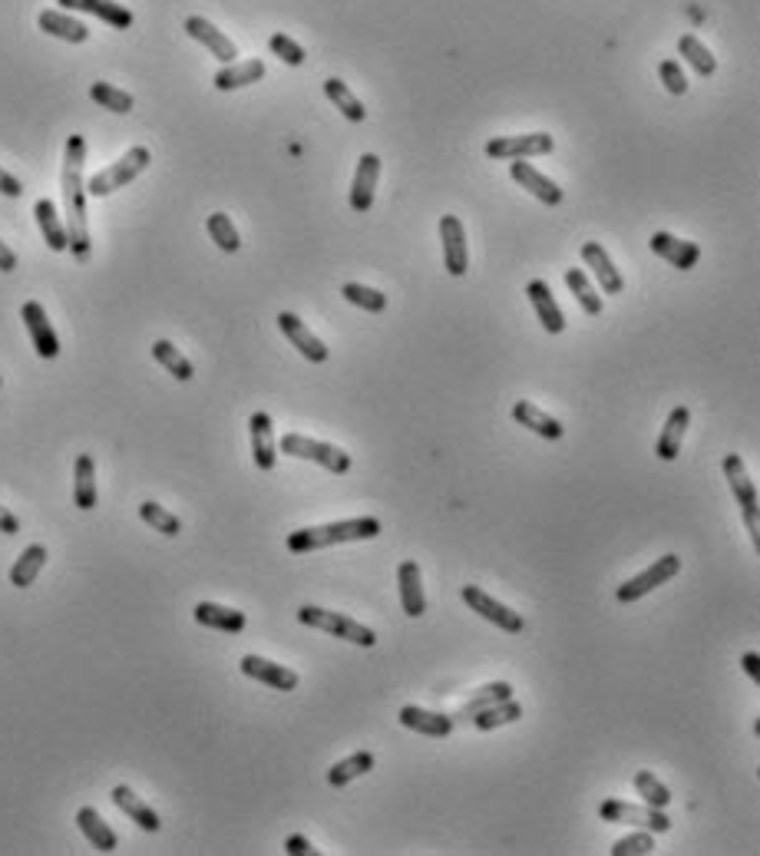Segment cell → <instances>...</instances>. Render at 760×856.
<instances>
[{
	"instance_id": "obj_1",
	"label": "cell",
	"mask_w": 760,
	"mask_h": 856,
	"mask_svg": "<svg viewBox=\"0 0 760 856\" xmlns=\"http://www.w3.org/2000/svg\"><path fill=\"white\" fill-rule=\"evenodd\" d=\"M83 162H86V139L83 136H70L67 139V153H63V209H67V238L70 248L67 252L76 258V262H86L93 252L90 242V225H86V182H83Z\"/></svg>"
},
{
	"instance_id": "obj_2",
	"label": "cell",
	"mask_w": 760,
	"mask_h": 856,
	"mask_svg": "<svg viewBox=\"0 0 760 856\" xmlns=\"http://www.w3.org/2000/svg\"><path fill=\"white\" fill-rule=\"evenodd\" d=\"M380 519L374 516H354L341 519V523H324V526H304L288 533V552L295 556H308V552L341 546V543H361V539H377L380 536Z\"/></svg>"
},
{
	"instance_id": "obj_3",
	"label": "cell",
	"mask_w": 760,
	"mask_h": 856,
	"mask_svg": "<svg viewBox=\"0 0 760 856\" xmlns=\"http://www.w3.org/2000/svg\"><path fill=\"white\" fill-rule=\"evenodd\" d=\"M298 622L308 625V628H318V632H328L334 638H344V642H351V645H361V648H374L377 645L374 628L361 625L357 619H351V615L318 609V605H301Z\"/></svg>"
},
{
	"instance_id": "obj_4",
	"label": "cell",
	"mask_w": 760,
	"mask_h": 856,
	"mask_svg": "<svg viewBox=\"0 0 760 856\" xmlns=\"http://www.w3.org/2000/svg\"><path fill=\"white\" fill-rule=\"evenodd\" d=\"M149 162H152L149 149H146V146H133L123 159H116L113 166L100 169L90 182H86V195H96V199H103V195H113L116 189H123V186H129L133 179L143 176V172L149 169Z\"/></svg>"
},
{
	"instance_id": "obj_5",
	"label": "cell",
	"mask_w": 760,
	"mask_h": 856,
	"mask_svg": "<svg viewBox=\"0 0 760 856\" xmlns=\"http://www.w3.org/2000/svg\"><path fill=\"white\" fill-rule=\"evenodd\" d=\"M278 450L285 453V457L318 463V467L338 473V476H344L347 470H351V453H344L341 447H334V443L311 440V437H304V433H285L278 443Z\"/></svg>"
},
{
	"instance_id": "obj_6",
	"label": "cell",
	"mask_w": 760,
	"mask_h": 856,
	"mask_svg": "<svg viewBox=\"0 0 760 856\" xmlns=\"http://www.w3.org/2000/svg\"><path fill=\"white\" fill-rule=\"evenodd\" d=\"M721 470H724V476H727V483H731V493H734L737 506H741V513H744V526H747V533H751V543L760 549L757 486H754V480H751V473H747L744 460L737 457V453H727L724 463H721Z\"/></svg>"
},
{
	"instance_id": "obj_7",
	"label": "cell",
	"mask_w": 760,
	"mask_h": 856,
	"mask_svg": "<svg viewBox=\"0 0 760 856\" xmlns=\"http://www.w3.org/2000/svg\"><path fill=\"white\" fill-rule=\"evenodd\" d=\"M599 817L605 823H632V827L638 830H648V833H668L671 830V817L665 814V810H655L648 804H625V800L618 797H608L602 800L599 807Z\"/></svg>"
},
{
	"instance_id": "obj_8",
	"label": "cell",
	"mask_w": 760,
	"mask_h": 856,
	"mask_svg": "<svg viewBox=\"0 0 760 856\" xmlns=\"http://www.w3.org/2000/svg\"><path fill=\"white\" fill-rule=\"evenodd\" d=\"M678 572H681V559L675 556V552H668V556H661V559L651 562V566L642 572V576H635V579H628V582L618 585L615 599L625 602V605H632V602H638V599H645L648 592H655L658 585L671 582V579L678 576Z\"/></svg>"
},
{
	"instance_id": "obj_9",
	"label": "cell",
	"mask_w": 760,
	"mask_h": 856,
	"mask_svg": "<svg viewBox=\"0 0 760 856\" xmlns=\"http://www.w3.org/2000/svg\"><path fill=\"white\" fill-rule=\"evenodd\" d=\"M463 602L470 605V609L480 615V619H486V622H493L496 628H503V632H509V635H519L526 628V619L519 612H513L509 609V605H503V602H496L493 595H486L480 585H463Z\"/></svg>"
},
{
	"instance_id": "obj_10",
	"label": "cell",
	"mask_w": 760,
	"mask_h": 856,
	"mask_svg": "<svg viewBox=\"0 0 760 856\" xmlns=\"http://www.w3.org/2000/svg\"><path fill=\"white\" fill-rule=\"evenodd\" d=\"M556 139L549 133H526V136H496L486 143V156L490 159H532V156H549Z\"/></svg>"
},
{
	"instance_id": "obj_11",
	"label": "cell",
	"mask_w": 760,
	"mask_h": 856,
	"mask_svg": "<svg viewBox=\"0 0 760 856\" xmlns=\"http://www.w3.org/2000/svg\"><path fill=\"white\" fill-rule=\"evenodd\" d=\"M440 242H443V265L453 278H463L470 268V248H466V229L456 215L440 219Z\"/></svg>"
},
{
	"instance_id": "obj_12",
	"label": "cell",
	"mask_w": 760,
	"mask_h": 856,
	"mask_svg": "<svg viewBox=\"0 0 760 856\" xmlns=\"http://www.w3.org/2000/svg\"><path fill=\"white\" fill-rule=\"evenodd\" d=\"M278 328H281V334H285V338L295 344L298 348V354L301 357H308L311 364H324L331 357V351H328V344H324L318 334H314L308 324H304L298 314H291V311H281L278 314Z\"/></svg>"
},
{
	"instance_id": "obj_13",
	"label": "cell",
	"mask_w": 760,
	"mask_h": 856,
	"mask_svg": "<svg viewBox=\"0 0 760 856\" xmlns=\"http://www.w3.org/2000/svg\"><path fill=\"white\" fill-rule=\"evenodd\" d=\"M20 318H24L27 331H30L34 351L43 357V361H53V357L60 354V338H57V331H53V324H50L47 311H43L40 301H24V308H20Z\"/></svg>"
},
{
	"instance_id": "obj_14",
	"label": "cell",
	"mask_w": 760,
	"mask_h": 856,
	"mask_svg": "<svg viewBox=\"0 0 760 856\" xmlns=\"http://www.w3.org/2000/svg\"><path fill=\"white\" fill-rule=\"evenodd\" d=\"M238 668H242L245 678L262 681V685L275 688V691H295L301 685L298 671H291V668L278 665V662H268V658H262V655H245Z\"/></svg>"
},
{
	"instance_id": "obj_15",
	"label": "cell",
	"mask_w": 760,
	"mask_h": 856,
	"mask_svg": "<svg viewBox=\"0 0 760 856\" xmlns=\"http://www.w3.org/2000/svg\"><path fill=\"white\" fill-rule=\"evenodd\" d=\"M509 176L519 182V189H526L529 195H536V199L546 205H562V199H566V192H562L546 172H539L536 166H529L523 159H509Z\"/></svg>"
},
{
	"instance_id": "obj_16",
	"label": "cell",
	"mask_w": 760,
	"mask_h": 856,
	"mask_svg": "<svg viewBox=\"0 0 760 856\" xmlns=\"http://www.w3.org/2000/svg\"><path fill=\"white\" fill-rule=\"evenodd\" d=\"M248 433H252V457H255V467L262 473H271L278 463V440H275V424L265 410H258L248 420Z\"/></svg>"
},
{
	"instance_id": "obj_17",
	"label": "cell",
	"mask_w": 760,
	"mask_h": 856,
	"mask_svg": "<svg viewBox=\"0 0 760 856\" xmlns=\"http://www.w3.org/2000/svg\"><path fill=\"white\" fill-rule=\"evenodd\" d=\"M648 245H651V252L658 258H665L668 265H675L678 272H691V268L701 262V245L684 242V238H675L671 232H655Z\"/></svg>"
},
{
	"instance_id": "obj_18",
	"label": "cell",
	"mask_w": 760,
	"mask_h": 856,
	"mask_svg": "<svg viewBox=\"0 0 760 856\" xmlns=\"http://www.w3.org/2000/svg\"><path fill=\"white\" fill-rule=\"evenodd\" d=\"M186 34H189L192 40H199L202 47L209 50L212 57L219 60V63H235L238 47H235V43L222 34L219 27L209 24V20H205V17H186Z\"/></svg>"
},
{
	"instance_id": "obj_19",
	"label": "cell",
	"mask_w": 760,
	"mask_h": 856,
	"mask_svg": "<svg viewBox=\"0 0 760 856\" xmlns=\"http://www.w3.org/2000/svg\"><path fill=\"white\" fill-rule=\"evenodd\" d=\"M380 179V156L377 153H364L361 162L354 169V182H351V209L354 212H367L374 205V189Z\"/></svg>"
},
{
	"instance_id": "obj_20",
	"label": "cell",
	"mask_w": 760,
	"mask_h": 856,
	"mask_svg": "<svg viewBox=\"0 0 760 856\" xmlns=\"http://www.w3.org/2000/svg\"><path fill=\"white\" fill-rule=\"evenodd\" d=\"M526 295L532 301V308H536L539 314V324L546 328V334H562L566 331V314H562V308L556 305V298H552V288L546 285L542 278H532L526 285Z\"/></svg>"
},
{
	"instance_id": "obj_21",
	"label": "cell",
	"mask_w": 760,
	"mask_h": 856,
	"mask_svg": "<svg viewBox=\"0 0 760 856\" xmlns=\"http://www.w3.org/2000/svg\"><path fill=\"white\" fill-rule=\"evenodd\" d=\"M582 262L595 272V278H599V288L605 291V295H622V291H625L622 272H618L615 262L608 258V252L599 242H585L582 245Z\"/></svg>"
},
{
	"instance_id": "obj_22",
	"label": "cell",
	"mask_w": 760,
	"mask_h": 856,
	"mask_svg": "<svg viewBox=\"0 0 760 856\" xmlns=\"http://www.w3.org/2000/svg\"><path fill=\"white\" fill-rule=\"evenodd\" d=\"M400 724L407 731L423 734V738H447L453 731V718L450 714H437V711H427V708H417V704H407L400 708Z\"/></svg>"
},
{
	"instance_id": "obj_23",
	"label": "cell",
	"mask_w": 760,
	"mask_h": 856,
	"mask_svg": "<svg viewBox=\"0 0 760 856\" xmlns=\"http://www.w3.org/2000/svg\"><path fill=\"white\" fill-rule=\"evenodd\" d=\"M397 585H400V605L410 619H420L427 612V595H423V582H420V566L414 559L400 562L397 569Z\"/></svg>"
},
{
	"instance_id": "obj_24",
	"label": "cell",
	"mask_w": 760,
	"mask_h": 856,
	"mask_svg": "<svg viewBox=\"0 0 760 856\" xmlns=\"http://www.w3.org/2000/svg\"><path fill=\"white\" fill-rule=\"evenodd\" d=\"M192 619L205 625V628H215V632H225V635H238L245 632V612L238 609H225V605H215V602H199L192 609Z\"/></svg>"
},
{
	"instance_id": "obj_25",
	"label": "cell",
	"mask_w": 760,
	"mask_h": 856,
	"mask_svg": "<svg viewBox=\"0 0 760 856\" xmlns=\"http://www.w3.org/2000/svg\"><path fill=\"white\" fill-rule=\"evenodd\" d=\"M113 804L123 810V814L129 817L136 823V827H143L146 833H156L159 827H162V820H159V814L156 810H152L149 804L143 797H136V790L133 787H126V784H119V787H113Z\"/></svg>"
},
{
	"instance_id": "obj_26",
	"label": "cell",
	"mask_w": 760,
	"mask_h": 856,
	"mask_svg": "<svg viewBox=\"0 0 760 856\" xmlns=\"http://www.w3.org/2000/svg\"><path fill=\"white\" fill-rule=\"evenodd\" d=\"M57 4L67 10H80V14L100 17L103 24H110L116 30L133 27V10H126L123 4H116V0H57Z\"/></svg>"
},
{
	"instance_id": "obj_27",
	"label": "cell",
	"mask_w": 760,
	"mask_h": 856,
	"mask_svg": "<svg viewBox=\"0 0 760 856\" xmlns=\"http://www.w3.org/2000/svg\"><path fill=\"white\" fill-rule=\"evenodd\" d=\"M691 424V410L688 407H675L665 420V430H661V437L655 443V453L658 460L665 463H675L678 453H681V443H684V430H688Z\"/></svg>"
},
{
	"instance_id": "obj_28",
	"label": "cell",
	"mask_w": 760,
	"mask_h": 856,
	"mask_svg": "<svg viewBox=\"0 0 760 856\" xmlns=\"http://www.w3.org/2000/svg\"><path fill=\"white\" fill-rule=\"evenodd\" d=\"M96 500H100V493H96V463L90 453H80L73 463V503L76 509L90 513V509H96Z\"/></svg>"
},
{
	"instance_id": "obj_29",
	"label": "cell",
	"mask_w": 760,
	"mask_h": 856,
	"mask_svg": "<svg viewBox=\"0 0 760 856\" xmlns=\"http://www.w3.org/2000/svg\"><path fill=\"white\" fill-rule=\"evenodd\" d=\"M513 420L519 427L532 430L542 440H562V433H566V427H562L556 417H549L546 410H539L536 404H529V400H519V404L513 407Z\"/></svg>"
},
{
	"instance_id": "obj_30",
	"label": "cell",
	"mask_w": 760,
	"mask_h": 856,
	"mask_svg": "<svg viewBox=\"0 0 760 856\" xmlns=\"http://www.w3.org/2000/svg\"><path fill=\"white\" fill-rule=\"evenodd\" d=\"M265 63L262 60H242V63H225V67L215 73V90H222V93H228V90H242V86H252V83H258V80H265Z\"/></svg>"
},
{
	"instance_id": "obj_31",
	"label": "cell",
	"mask_w": 760,
	"mask_h": 856,
	"mask_svg": "<svg viewBox=\"0 0 760 856\" xmlns=\"http://www.w3.org/2000/svg\"><path fill=\"white\" fill-rule=\"evenodd\" d=\"M76 827L83 830V837L90 840V847H93V850H100V853H113V850L119 847V837L113 833V827H110V823H106L100 814H96L93 807L76 810Z\"/></svg>"
},
{
	"instance_id": "obj_32",
	"label": "cell",
	"mask_w": 760,
	"mask_h": 856,
	"mask_svg": "<svg viewBox=\"0 0 760 856\" xmlns=\"http://www.w3.org/2000/svg\"><path fill=\"white\" fill-rule=\"evenodd\" d=\"M34 215H37V225L43 232V242H47L50 252H67L70 248V238H67V225H63L57 205H53L50 199H40L34 205Z\"/></svg>"
},
{
	"instance_id": "obj_33",
	"label": "cell",
	"mask_w": 760,
	"mask_h": 856,
	"mask_svg": "<svg viewBox=\"0 0 760 856\" xmlns=\"http://www.w3.org/2000/svg\"><path fill=\"white\" fill-rule=\"evenodd\" d=\"M37 24L43 34L57 37V40H67V43H86L90 40V27L80 24L76 17H67L63 10H43L37 17Z\"/></svg>"
},
{
	"instance_id": "obj_34",
	"label": "cell",
	"mask_w": 760,
	"mask_h": 856,
	"mask_svg": "<svg viewBox=\"0 0 760 856\" xmlns=\"http://www.w3.org/2000/svg\"><path fill=\"white\" fill-rule=\"evenodd\" d=\"M506 698H513V685H509V681H493V685H483L480 691H476V695L466 701L456 714H450V718H453V724L456 721H470L476 711L493 708V704L506 701Z\"/></svg>"
},
{
	"instance_id": "obj_35",
	"label": "cell",
	"mask_w": 760,
	"mask_h": 856,
	"mask_svg": "<svg viewBox=\"0 0 760 856\" xmlns=\"http://www.w3.org/2000/svg\"><path fill=\"white\" fill-rule=\"evenodd\" d=\"M47 566V546H27L24 552H20V559L10 566V585H17V589H27V585H34V579L40 576V569Z\"/></svg>"
},
{
	"instance_id": "obj_36",
	"label": "cell",
	"mask_w": 760,
	"mask_h": 856,
	"mask_svg": "<svg viewBox=\"0 0 760 856\" xmlns=\"http://www.w3.org/2000/svg\"><path fill=\"white\" fill-rule=\"evenodd\" d=\"M324 96H328V100L334 103V110H341L344 119H351V123H364V116H367L364 103L357 100L354 90H351V86H347L344 80H338V77L324 80Z\"/></svg>"
},
{
	"instance_id": "obj_37",
	"label": "cell",
	"mask_w": 760,
	"mask_h": 856,
	"mask_svg": "<svg viewBox=\"0 0 760 856\" xmlns=\"http://www.w3.org/2000/svg\"><path fill=\"white\" fill-rule=\"evenodd\" d=\"M374 764H377V757H374L371 751H357V754L344 757V761H338V764L331 767V771H328V784H331V787H347L351 780L364 777L367 771H374Z\"/></svg>"
},
{
	"instance_id": "obj_38",
	"label": "cell",
	"mask_w": 760,
	"mask_h": 856,
	"mask_svg": "<svg viewBox=\"0 0 760 856\" xmlns=\"http://www.w3.org/2000/svg\"><path fill=\"white\" fill-rule=\"evenodd\" d=\"M519 718H523V704L513 701V698H506V701L493 704V708L476 711L470 721H473V728H476V731H493V728H503V724L519 721Z\"/></svg>"
},
{
	"instance_id": "obj_39",
	"label": "cell",
	"mask_w": 760,
	"mask_h": 856,
	"mask_svg": "<svg viewBox=\"0 0 760 856\" xmlns=\"http://www.w3.org/2000/svg\"><path fill=\"white\" fill-rule=\"evenodd\" d=\"M566 285H569V291L575 295V301H579V308H582L585 314H592V318H599L602 308H605V305H602V295L592 288V281L585 278L582 268H566Z\"/></svg>"
},
{
	"instance_id": "obj_40",
	"label": "cell",
	"mask_w": 760,
	"mask_h": 856,
	"mask_svg": "<svg viewBox=\"0 0 760 856\" xmlns=\"http://www.w3.org/2000/svg\"><path fill=\"white\" fill-rule=\"evenodd\" d=\"M152 357H156V361L166 367V371L176 377V381H192V377H195L192 361L172 341H156V344H152Z\"/></svg>"
},
{
	"instance_id": "obj_41",
	"label": "cell",
	"mask_w": 760,
	"mask_h": 856,
	"mask_svg": "<svg viewBox=\"0 0 760 856\" xmlns=\"http://www.w3.org/2000/svg\"><path fill=\"white\" fill-rule=\"evenodd\" d=\"M678 53L691 63L694 70L701 73V77H711V73L718 70V60H714V53L704 47V43L694 37V34H684V37L678 40Z\"/></svg>"
},
{
	"instance_id": "obj_42",
	"label": "cell",
	"mask_w": 760,
	"mask_h": 856,
	"mask_svg": "<svg viewBox=\"0 0 760 856\" xmlns=\"http://www.w3.org/2000/svg\"><path fill=\"white\" fill-rule=\"evenodd\" d=\"M205 229H209V238L222 248V252L235 255L238 248H242V235H238V229H235L232 219H228L225 212H212L209 222H205Z\"/></svg>"
},
{
	"instance_id": "obj_43",
	"label": "cell",
	"mask_w": 760,
	"mask_h": 856,
	"mask_svg": "<svg viewBox=\"0 0 760 856\" xmlns=\"http://www.w3.org/2000/svg\"><path fill=\"white\" fill-rule=\"evenodd\" d=\"M90 100L100 103L103 110H110V113H133V106H136L133 93L119 90V86H113V83H93Z\"/></svg>"
},
{
	"instance_id": "obj_44",
	"label": "cell",
	"mask_w": 760,
	"mask_h": 856,
	"mask_svg": "<svg viewBox=\"0 0 760 856\" xmlns=\"http://www.w3.org/2000/svg\"><path fill=\"white\" fill-rule=\"evenodd\" d=\"M139 519H143V523H149V526L156 529V533H162V536H179V533H182V519H179L176 513H169L166 506L152 503V500H146L143 506H139Z\"/></svg>"
},
{
	"instance_id": "obj_45",
	"label": "cell",
	"mask_w": 760,
	"mask_h": 856,
	"mask_svg": "<svg viewBox=\"0 0 760 856\" xmlns=\"http://www.w3.org/2000/svg\"><path fill=\"white\" fill-rule=\"evenodd\" d=\"M341 295H344V301H351L354 308L371 311V314H380L387 308V295H380L377 288L361 285V281H347V285L341 288Z\"/></svg>"
},
{
	"instance_id": "obj_46",
	"label": "cell",
	"mask_w": 760,
	"mask_h": 856,
	"mask_svg": "<svg viewBox=\"0 0 760 856\" xmlns=\"http://www.w3.org/2000/svg\"><path fill=\"white\" fill-rule=\"evenodd\" d=\"M635 790H638V797H642V804L655 807V810H665L671 804V790L661 784V780L651 771H638L635 774Z\"/></svg>"
},
{
	"instance_id": "obj_47",
	"label": "cell",
	"mask_w": 760,
	"mask_h": 856,
	"mask_svg": "<svg viewBox=\"0 0 760 856\" xmlns=\"http://www.w3.org/2000/svg\"><path fill=\"white\" fill-rule=\"evenodd\" d=\"M268 47H271V53H275L281 63H288V67H301V63L308 60V53H304L301 43L291 40L288 34H271Z\"/></svg>"
},
{
	"instance_id": "obj_48",
	"label": "cell",
	"mask_w": 760,
	"mask_h": 856,
	"mask_svg": "<svg viewBox=\"0 0 760 856\" xmlns=\"http://www.w3.org/2000/svg\"><path fill=\"white\" fill-rule=\"evenodd\" d=\"M655 850V837L648 830H638V833H628L612 847V856H648Z\"/></svg>"
},
{
	"instance_id": "obj_49",
	"label": "cell",
	"mask_w": 760,
	"mask_h": 856,
	"mask_svg": "<svg viewBox=\"0 0 760 856\" xmlns=\"http://www.w3.org/2000/svg\"><path fill=\"white\" fill-rule=\"evenodd\" d=\"M658 77H661V83H665L668 93H675V96L688 93V80H684V70H681L678 60H661Z\"/></svg>"
},
{
	"instance_id": "obj_50",
	"label": "cell",
	"mask_w": 760,
	"mask_h": 856,
	"mask_svg": "<svg viewBox=\"0 0 760 856\" xmlns=\"http://www.w3.org/2000/svg\"><path fill=\"white\" fill-rule=\"evenodd\" d=\"M285 853H291V856H318L321 850H314V843L308 837H301V833H291V837L285 840Z\"/></svg>"
},
{
	"instance_id": "obj_51",
	"label": "cell",
	"mask_w": 760,
	"mask_h": 856,
	"mask_svg": "<svg viewBox=\"0 0 760 856\" xmlns=\"http://www.w3.org/2000/svg\"><path fill=\"white\" fill-rule=\"evenodd\" d=\"M0 192L10 195V199H20V195H24V186H20V179L10 176L7 169H0Z\"/></svg>"
},
{
	"instance_id": "obj_52",
	"label": "cell",
	"mask_w": 760,
	"mask_h": 856,
	"mask_svg": "<svg viewBox=\"0 0 760 856\" xmlns=\"http://www.w3.org/2000/svg\"><path fill=\"white\" fill-rule=\"evenodd\" d=\"M0 533H7V536H17V533H20V519L10 513L7 506H0Z\"/></svg>"
},
{
	"instance_id": "obj_53",
	"label": "cell",
	"mask_w": 760,
	"mask_h": 856,
	"mask_svg": "<svg viewBox=\"0 0 760 856\" xmlns=\"http://www.w3.org/2000/svg\"><path fill=\"white\" fill-rule=\"evenodd\" d=\"M14 268H17V255L10 252L7 242H0V272H7V275H10V272H14Z\"/></svg>"
},
{
	"instance_id": "obj_54",
	"label": "cell",
	"mask_w": 760,
	"mask_h": 856,
	"mask_svg": "<svg viewBox=\"0 0 760 856\" xmlns=\"http://www.w3.org/2000/svg\"><path fill=\"white\" fill-rule=\"evenodd\" d=\"M741 665H744V671H747V675H751L754 681H760V655H757V652H747V655L741 658Z\"/></svg>"
}]
</instances>
